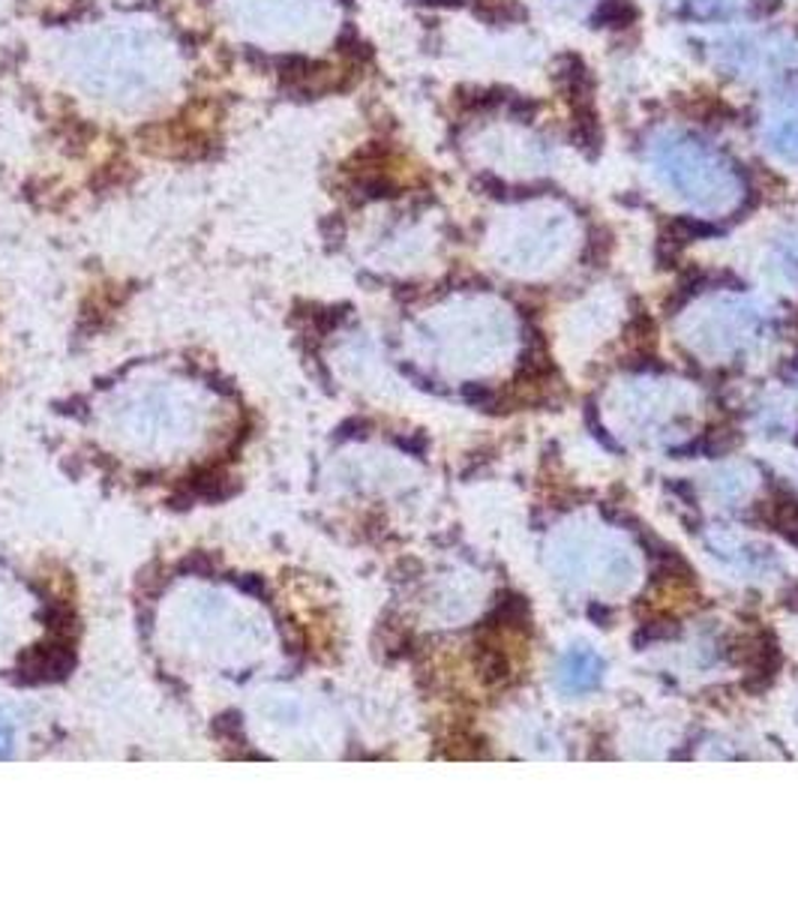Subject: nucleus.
<instances>
[{"label": "nucleus", "instance_id": "nucleus-1", "mask_svg": "<svg viewBox=\"0 0 798 900\" xmlns=\"http://www.w3.org/2000/svg\"><path fill=\"white\" fill-rule=\"evenodd\" d=\"M45 66L75 103L112 121H145L187 91L189 52L151 12H108L73 24L45 49Z\"/></svg>", "mask_w": 798, "mask_h": 900}, {"label": "nucleus", "instance_id": "nucleus-2", "mask_svg": "<svg viewBox=\"0 0 798 900\" xmlns=\"http://www.w3.org/2000/svg\"><path fill=\"white\" fill-rule=\"evenodd\" d=\"M214 21L249 52L315 61L345 33L342 0H210Z\"/></svg>", "mask_w": 798, "mask_h": 900}, {"label": "nucleus", "instance_id": "nucleus-3", "mask_svg": "<svg viewBox=\"0 0 798 900\" xmlns=\"http://www.w3.org/2000/svg\"><path fill=\"white\" fill-rule=\"evenodd\" d=\"M654 163H657V175L664 177L675 193L712 210L724 207L738 193L736 168L694 138L664 135L654 145Z\"/></svg>", "mask_w": 798, "mask_h": 900}, {"label": "nucleus", "instance_id": "nucleus-4", "mask_svg": "<svg viewBox=\"0 0 798 900\" xmlns=\"http://www.w3.org/2000/svg\"><path fill=\"white\" fill-rule=\"evenodd\" d=\"M607 673V663L601 654L591 649H570L561 654L559 670H556V687L568 696H582L598 691Z\"/></svg>", "mask_w": 798, "mask_h": 900}, {"label": "nucleus", "instance_id": "nucleus-5", "mask_svg": "<svg viewBox=\"0 0 798 900\" xmlns=\"http://www.w3.org/2000/svg\"><path fill=\"white\" fill-rule=\"evenodd\" d=\"M780 666H784V654H780V642L771 631H763V642H759V652L754 654V661L747 663V673L742 679V691L750 696L768 694L775 682H778Z\"/></svg>", "mask_w": 798, "mask_h": 900}, {"label": "nucleus", "instance_id": "nucleus-6", "mask_svg": "<svg viewBox=\"0 0 798 900\" xmlns=\"http://www.w3.org/2000/svg\"><path fill=\"white\" fill-rule=\"evenodd\" d=\"M484 628L480 631L484 633H493V637H498V633H529L531 631V603L526 594H519V591H510L505 589L501 594L496 598V603H493V610H489V615L484 621H480Z\"/></svg>", "mask_w": 798, "mask_h": 900}, {"label": "nucleus", "instance_id": "nucleus-7", "mask_svg": "<svg viewBox=\"0 0 798 900\" xmlns=\"http://www.w3.org/2000/svg\"><path fill=\"white\" fill-rule=\"evenodd\" d=\"M738 447H742V433H738L736 426H712L703 435H696L691 445L675 447L673 456H682V459H691V456L721 459V456H729Z\"/></svg>", "mask_w": 798, "mask_h": 900}, {"label": "nucleus", "instance_id": "nucleus-8", "mask_svg": "<svg viewBox=\"0 0 798 900\" xmlns=\"http://www.w3.org/2000/svg\"><path fill=\"white\" fill-rule=\"evenodd\" d=\"M475 666H477V675H480V682L487 684V687L508 684L510 673H514L510 654L505 652V649H501V645L496 642V637H489V633H487V640H484V637L477 640Z\"/></svg>", "mask_w": 798, "mask_h": 900}, {"label": "nucleus", "instance_id": "nucleus-9", "mask_svg": "<svg viewBox=\"0 0 798 900\" xmlns=\"http://www.w3.org/2000/svg\"><path fill=\"white\" fill-rule=\"evenodd\" d=\"M717 235H721V228H717L715 223H708V219L675 217L666 223L664 244H673V247L678 249L682 244H694V240L703 238H717Z\"/></svg>", "mask_w": 798, "mask_h": 900}, {"label": "nucleus", "instance_id": "nucleus-10", "mask_svg": "<svg viewBox=\"0 0 798 900\" xmlns=\"http://www.w3.org/2000/svg\"><path fill=\"white\" fill-rule=\"evenodd\" d=\"M682 633H684L682 621L670 619V615H657V619L643 621V624L633 631L631 645L636 649V652H645V649L654 645V642H673V640H678Z\"/></svg>", "mask_w": 798, "mask_h": 900}, {"label": "nucleus", "instance_id": "nucleus-11", "mask_svg": "<svg viewBox=\"0 0 798 900\" xmlns=\"http://www.w3.org/2000/svg\"><path fill=\"white\" fill-rule=\"evenodd\" d=\"M463 400H466L468 405H475L477 412H489V414H505L508 408H505V394H498L496 387L487 382H466L463 384Z\"/></svg>", "mask_w": 798, "mask_h": 900}, {"label": "nucleus", "instance_id": "nucleus-12", "mask_svg": "<svg viewBox=\"0 0 798 900\" xmlns=\"http://www.w3.org/2000/svg\"><path fill=\"white\" fill-rule=\"evenodd\" d=\"M636 19L631 0H601V7L594 12V21L603 28H628Z\"/></svg>", "mask_w": 798, "mask_h": 900}, {"label": "nucleus", "instance_id": "nucleus-13", "mask_svg": "<svg viewBox=\"0 0 798 900\" xmlns=\"http://www.w3.org/2000/svg\"><path fill=\"white\" fill-rule=\"evenodd\" d=\"M771 151L780 154L787 163L798 166V121H789V124H780L775 133H771Z\"/></svg>", "mask_w": 798, "mask_h": 900}, {"label": "nucleus", "instance_id": "nucleus-14", "mask_svg": "<svg viewBox=\"0 0 798 900\" xmlns=\"http://www.w3.org/2000/svg\"><path fill=\"white\" fill-rule=\"evenodd\" d=\"M582 421H585V430H589L607 451L622 454V445H619V442L610 435V430L601 424V412H598V403H594V400H585V405H582Z\"/></svg>", "mask_w": 798, "mask_h": 900}, {"label": "nucleus", "instance_id": "nucleus-15", "mask_svg": "<svg viewBox=\"0 0 798 900\" xmlns=\"http://www.w3.org/2000/svg\"><path fill=\"white\" fill-rule=\"evenodd\" d=\"M612 249V235L607 228H591L589 244H585V259L594 261L591 268H601V261H607Z\"/></svg>", "mask_w": 798, "mask_h": 900}, {"label": "nucleus", "instance_id": "nucleus-16", "mask_svg": "<svg viewBox=\"0 0 798 900\" xmlns=\"http://www.w3.org/2000/svg\"><path fill=\"white\" fill-rule=\"evenodd\" d=\"M585 619H589L594 628L610 631L612 621H615V612H612L603 600H589V603H585Z\"/></svg>", "mask_w": 798, "mask_h": 900}, {"label": "nucleus", "instance_id": "nucleus-17", "mask_svg": "<svg viewBox=\"0 0 798 900\" xmlns=\"http://www.w3.org/2000/svg\"><path fill=\"white\" fill-rule=\"evenodd\" d=\"M666 489L682 498L684 505H691V507L696 505V489L691 480H684V477H670V480H666Z\"/></svg>", "mask_w": 798, "mask_h": 900}, {"label": "nucleus", "instance_id": "nucleus-18", "mask_svg": "<svg viewBox=\"0 0 798 900\" xmlns=\"http://www.w3.org/2000/svg\"><path fill=\"white\" fill-rule=\"evenodd\" d=\"M780 607L798 615V582H789L787 589L780 591Z\"/></svg>", "mask_w": 798, "mask_h": 900}, {"label": "nucleus", "instance_id": "nucleus-19", "mask_svg": "<svg viewBox=\"0 0 798 900\" xmlns=\"http://www.w3.org/2000/svg\"><path fill=\"white\" fill-rule=\"evenodd\" d=\"M784 538H787L789 544H792V547L798 549V528H796V531H787V535H784Z\"/></svg>", "mask_w": 798, "mask_h": 900}, {"label": "nucleus", "instance_id": "nucleus-20", "mask_svg": "<svg viewBox=\"0 0 798 900\" xmlns=\"http://www.w3.org/2000/svg\"><path fill=\"white\" fill-rule=\"evenodd\" d=\"M796 447H798V430H796Z\"/></svg>", "mask_w": 798, "mask_h": 900}]
</instances>
